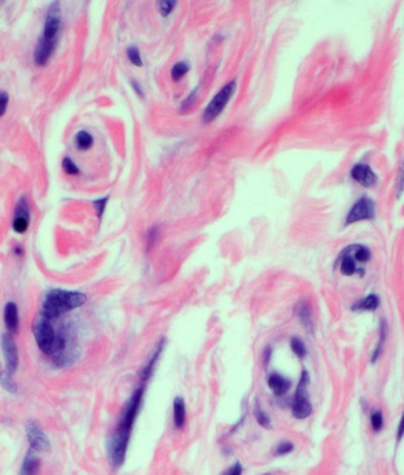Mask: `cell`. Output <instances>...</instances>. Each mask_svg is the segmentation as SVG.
<instances>
[{
	"mask_svg": "<svg viewBox=\"0 0 404 475\" xmlns=\"http://www.w3.org/2000/svg\"><path fill=\"white\" fill-rule=\"evenodd\" d=\"M243 474V466L239 462L234 463L233 466L228 468L223 475H241Z\"/></svg>",
	"mask_w": 404,
	"mask_h": 475,
	"instance_id": "d590c367",
	"label": "cell"
},
{
	"mask_svg": "<svg viewBox=\"0 0 404 475\" xmlns=\"http://www.w3.org/2000/svg\"><path fill=\"white\" fill-rule=\"evenodd\" d=\"M375 217V203L370 198L362 197L351 207L346 217V225L362 220H370Z\"/></svg>",
	"mask_w": 404,
	"mask_h": 475,
	"instance_id": "ba28073f",
	"label": "cell"
},
{
	"mask_svg": "<svg viewBox=\"0 0 404 475\" xmlns=\"http://www.w3.org/2000/svg\"><path fill=\"white\" fill-rule=\"evenodd\" d=\"M62 167L66 174H70V176H77V174H79V168L77 167V165L72 161L71 158L65 157L64 159L62 160Z\"/></svg>",
	"mask_w": 404,
	"mask_h": 475,
	"instance_id": "f546056e",
	"label": "cell"
},
{
	"mask_svg": "<svg viewBox=\"0 0 404 475\" xmlns=\"http://www.w3.org/2000/svg\"><path fill=\"white\" fill-rule=\"evenodd\" d=\"M39 468H41V461L35 451L30 449L23 461L19 475H38Z\"/></svg>",
	"mask_w": 404,
	"mask_h": 475,
	"instance_id": "d6986e66",
	"label": "cell"
},
{
	"mask_svg": "<svg viewBox=\"0 0 404 475\" xmlns=\"http://www.w3.org/2000/svg\"><path fill=\"white\" fill-rule=\"evenodd\" d=\"M267 385L276 396H284L290 390L292 383H291L289 378L284 377L281 374L272 372L267 377Z\"/></svg>",
	"mask_w": 404,
	"mask_h": 475,
	"instance_id": "5bb4252c",
	"label": "cell"
},
{
	"mask_svg": "<svg viewBox=\"0 0 404 475\" xmlns=\"http://www.w3.org/2000/svg\"><path fill=\"white\" fill-rule=\"evenodd\" d=\"M370 420H371V427L373 429V431L379 433V431L383 429V425H384V417H383L382 412H380L379 410L373 411Z\"/></svg>",
	"mask_w": 404,
	"mask_h": 475,
	"instance_id": "4dcf8cb0",
	"label": "cell"
},
{
	"mask_svg": "<svg viewBox=\"0 0 404 475\" xmlns=\"http://www.w3.org/2000/svg\"><path fill=\"white\" fill-rule=\"evenodd\" d=\"M339 269L343 275L351 276L357 272V260L353 256L352 246L346 247L339 255Z\"/></svg>",
	"mask_w": 404,
	"mask_h": 475,
	"instance_id": "9a60e30c",
	"label": "cell"
},
{
	"mask_svg": "<svg viewBox=\"0 0 404 475\" xmlns=\"http://www.w3.org/2000/svg\"><path fill=\"white\" fill-rule=\"evenodd\" d=\"M4 322L9 333L15 334L18 331L19 315L18 308L15 302H8L4 308Z\"/></svg>",
	"mask_w": 404,
	"mask_h": 475,
	"instance_id": "e0dca14e",
	"label": "cell"
},
{
	"mask_svg": "<svg viewBox=\"0 0 404 475\" xmlns=\"http://www.w3.org/2000/svg\"><path fill=\"white\" fill-rule=\"evenodd\" d=\"M271 354H272V351H271L270 347L265 349V352H264V361H265V363H268V361H270Z\"/></svg>",
	"mask_w": 404,
	"mask_h": 475,
	"instance_id": "f35d334b",
	"label": "cell"
},
{
	"mask_svg": "<svg viewBox=\"0 0 404 475\" xmlns=\"http://www.w3.org/2000/svg\"><path fill=\"white\" fill-rule=\"evenodd\" d=\"M85 302H87V295L81 292L52 289L43 300L42 311L39 314L52 321L65 313L81 307Z\"/></svg>",
	"mask_w": 404,
	"mask_h": 475,
	"instance_id": "7a4b0ae2",
	"label": "cell"
},
{
	"mask_svg": "<svg viewBox=\"0 0 404 475\" xmlns=\"http://www.w3.org/2000/svg\"><path fill=\"white\" fill-rule=\"evenodd\" d=\"M32 331L39 349L43 353L51 355L56 340V334H57L54 325L51 324V320L46 319L45 316L39 314L36 318L35 322H33Z\"/></svg>",
	"mask_w": 404,
	"mask_h": 475,
	"instance_id": "8992f818",
	"label": "cell"
},
{
	"mask_svg": "<svg viewBox=\"0 0 404 475\" xmlns=\"http://www.w3.org/2000/svg\"><path fill=\"white\" fill-rule=\"evenodd\" d=\"M164 347H165V339L161 338L156 344V346H155L154 351L151 352L150 357L145 361L143 366H142L140 370V379L143 383H147L149 379L153 377V375L155 372V368H156V364H157L158 359H160L161 357L162 352L164 351Z\"/></svg>",
	"mask_w": 404,
	"mask_h": 475,
	"instance_id": "7c38bea8",
	"label": "cell"
},
{
	"mask_svg": "<svg viewBox=\"0 0 404 475\" xmlns=\"http://www.w3.org/2000/svg\"><path fill=\"white\" fill-rule=\"evenodd\" d=\"M254 417H256L257 423L263 427L264 429H270L272 427V423H271V418L268 415L266 414V411L261 408V405L259 402H256V405H254Z\"/></svg>",
	"mask_w": 404,
	"mask_h": 475,
	"instance_id": "603a6c76",
	"label": "cell"
},
{
	"mask_svg": "<svg viewBox=\"0 0 404 475\" xmlns=\"http://www.w3.org/2000/svg\"><path fill=\"white\" fill-rule=\"evenodd\" d=\"M9 103V94L4 90H0V117L5 114Z\"/></svg>",
	"mask_w": 404,
	"mask_h": 475,
	"instance_id": "e575fe53",
	"label": "cell"
},
{
	"mask_svg": "<svg viewBox=\"0 0 404 475\" xmlns=\"http://www.w3.org/2000/svg\"><path fill=\"white\" fill-rule=\"evenodd\" d=\"M76 147L81 151H87L94 145V138L88 131H79L75 137Z\"/></svg>",
	"mask_w": 404,
	"mask_h": 475,
	"instance_id": "7402d4cb",
	"label": "cell"
},
{
	"mask_svg": "<svg viewBox=\"0 0 404 475\" xmlns=\"http://www.w3.org/2000/svg\"><path fill=\"white\" fill-rule=\"evenodd\" d=\"M131 85H132V88H134V90L136 91V94L138 95V96L143 97V88L141 87L140 83H138L137 81L132 80V81H131Z\"/></svg>",
	"mask_w": 404,
	"mask_h": 475,
	"instance_id": "74e56055",
	"label": "cell"
},
{
	"mask_svg": "<svg viewBox=\"0 0 404 475\" xmlns=\"http://www.w3.org/2000/svg\"><path fill=\"white\" fill-rule=\"evenodd\" d=\"M160 236H161V230H160V227H158V226H154V227H151L150 230H149L148 233H147V240H145V241H147V249L148 250H150L155 246V244L157 243V241H158V239H160Z\"/></svg>",
	"mask_w": 404,
	"mask_h": 475,
	"instance_id": "f1b7e54d",
	"label": "cell"
},
{
	"mask_svg": "<svg viewBox=\"0 0 404 475\" xmlns=\"http://www.w3.org/2000/svg\"><path fill=\"white\" fill-rule=\"evenodd\" d=\"M190 70V65L188 62L181 61L177 62L176 64H174V67L171 68V78H173L174 82H178L181 81L182 78L186 76L188 72Z\"/></svg>",
	"mask_w": 404,
	"mask_h": 475,
	"instance_id": "cb8c5ba5",
	"label": "cell"
},
{
	"mask_svg": "<svg viewBox=\"0 0 404 475\" xmlns=\"http://www.w3.org/2000/svg\"><path fill=\"white\" fill-rule=\"evenodd\" d=\"M310 375L306 370L301 371L299 382H298L296 392L292 401V415L297 420H305L312 414V404L309 397Z\"/></svg>",
	"mask_w": 404,
	"mask_h": 475,
	"instance_id": "277c9868",
	"label": "cell"
},
{
	"mask_svg": "<svg viewBox=\"0 0 404 475\" xmlns=\"http://www.w3.org/2000/svg\"><path fill=\"white\" fill-rule=\"evenodd\" d=\"M0 384L6 391L11 392V394H15L17 391V384L12 379L11 374L6 369L5 370H0Z\"/></svg>",
	"mask_w": 404,
	"mask_h": 475,
	"instance_id": "d4e9b609",
	"label": "cell"
},
{
	"mask_svg": "<svg viewBox=\"0 0 404 475\" xmlns=\"http://www.w3.org/2000/svg\"><path fill=\"white\" fill-rule=\"evenodd\" d=\"M403 436H404V411H403L402 418H400L398 430H397V438H398V441L402 440Z\"/></svg>",
	"mask_w": 404,
	"mask_h": 475,
	"instance_id": "8d00e7d4",
	"label": "cell"
},
{
	"mask_svg": "<svg viewBox=\"0 0 404 475\" xmlns=\"http://www.w3.org/2000/svg\"><path fill=\"white\" fill-rule=\"evenodd\" d=\"M296 315L299 319V321L301 322V325L304 326V328L306 331H309L310 333L313 332V315H312V309H311L310 303L303 300V301H299L296 305Z\"/></svg>",
	"mask_w": 404,
	"mask_h": 475,
	"instance_id": "2e32d148",
	"label": "cell"
},
{
	"mask_svg": "<svg viewBox=\"0 0 404 475\" xmlns=\"http://www.w3.org/2000/svg\"><path fill=\"white\" fill-rule=\"evenodd\" d=\"M26 436H28L30 449L35 453H46L51 448L48 436L44 434L37 422L30 421L26 424Z\"/></svg>",
	"mask_w": 404,
	"mask_h": 475,
	"instance_id": "9c48e42d",
	"label": "cell"
},
{
	"mask_svg": "<svg viewBox=\"0 0 404 475\" xmlns=\"http://www.w3.org/2000/svg\"><path fill=\"white\" fill-rule=\"evenodd\" d=\"M108 200H109V197H104V198H101V199H96L92 202V205H94V209L96 211V214H97L98 219H101L102 217H103Z\"/></svg>",
	"mask_w": 404,
	"mask_h": 475,
	"instance_id": "1f68e13d",
	"label": "cell"
},
{
	"mask_svg": "<svg viewBox=\"0 0 404 475\" xmlns=\"http://www.w3.org/2000/svg\"><path fill=\"white\" fill-rule=\"evenodd\" d=\"M62 23V10L61 4L57 2L50 4L48 12H46L44 29H43V35L41 38L43 41L57 43V35L61 29Z\"/></svg>",
	"mask_w": 404,
	"mask_h": 475,
	"instance_id": "52a82bcc",
	"label": "cell"
},
{
	"mask_svg": "<svg viewBox=\"0 0 404 475\" xmlns=\"http://www.w3.org/2000/svg\"><path fill=\"white\" fill-rule=\"evenodd\" d=\"M397 183H396V196L397 198L402 197L404 193V160L402 161L399 167L398 176H397Z\"/></svg>",
	"mask_w": 404,
	"mask_h": 475,
	"instance_id": "d6a6232c",
	"label": "cell"
},
{
	"mask_svg": "<svg viewBox=\"0 0 404 475\" xmlns=\"http://www.w3.org/2000/svg\"><path fill=\"white\" fill-rule=\"evenodd\" d=\"M235 90H237V82L230 81L215 94V96L210 101V103L207 104L204 113H202L204 124H210L223 113L228 102L233 97Z\"/></svg>",
	"mask_w": 404,
	"mask_h": 475,
	"instance_id": "5b68a950",
	"label": "cell"
},
{
	"mask_svg": "<svg viewBox=\"0 0 404 475\" xmlns=\"http://www.w3.org/2000/svg\"><path fill=\"white\" fill-rule=\"evenodd\" d=\"M386 334H388V326H386V322L382 321L380 322V327H379L378 342H377L376 348L373 349V352H372V357H371L372 363H376L377 361H378L380 354H382V352L384 349V345H385V341H386Z\"/></svg>",
	"mask_w": 404,
	"mask_h": 475,
	"instance_id": "44dd1931",
	"label": "cell"
},
{
	"mask_svg": "<svg viewBox=\"0 0 404 475\" xmlns=\"http://www.w3.org/2000/svg\"><path fill=\"white\" fill-rule=\"evenodd\" d=\"M379 306V298L376 294H370L367 295L366 298H364L363 300H360L359 302L355 303L352 309L355 311H367V312H373L378 308Z\"/></svg>",
	"mask_w": 404,
	"mask_h": 475,
	"instance_id": "ffe728a7",
	"label": "cell"
},
{
	"mask_svg": "<svg viewBox=\"0 0 404 475\" xmlns=\"http://www.w3.org/2000/svg\"><path fill=\"white\" fill-rule=\"evenodd\" d=\"M294 450V444L290 441H284L280 442L279 444H277L276 448H274V455L276 456H286L292 453Z\"/></svg>",
	"mask_w": 404,
	"mask_h": 475,
	"instance_id": "83f0119b",
	"label": "cell"
},
{
	"mask_svg": "<svg viewBox=\"0 0 404 475\" xmlns=\"http://www.w3.org/2000/svg\"><path fill=\"white\" fill-rule=\"evenodd\" d=\"M187 407L186 401L182 397H175L173 402V423L176 429H182L186 425Z\"/></svg>",
	"mask_w": 404,
	"mask_h": 475,
	"instance_id": "ac0fdd59",
	"label": "cell"
},
{
	"mask_svg": "<svg viewBox=\"0 0 404 475\" xmlns=\"http://www.w3.org/2000/svg\"><path fill=\"white\" fill-rule=\"evenodd\" d=\"M145 388L141 385L135 389L122 411L118 424L116 425L115 431L108 442V458L111 467L118 470L123 466L130 438L134 430V424L140 414L142 404H143Z\"/></svg>",
	"mask_w": 404,
	"mask_h": 475,
	"instance_id": "6da1fadb",
	"label": "cell"
},
{
	"mask_svg": "<svg viewBox=\"0 0 404 475\" xmlns=\"http://www.w3.org/2000/svg\"><path fill=\"white\" fill-rule=\"evenodd\" d=\"M290 347L291 351L293 352V354L297 355L298 358H304L307 354L305 344H304V341L301 340L300 338H298V336H293V338L291 339Z\"/></svg>",
	"mask_w": 404,
	"mask_h": 475,
	"instance_id": "484cf974",
	"label": "cell"
},
{
	"mask_svg": "<svg viewBox=\"0 0 404 475\" xmlns=\"http://www.w3.org/2000/svg\"><path fill=\"white\" fill-rule=\"evenodd\" d=\"M2 348H3V354H4V358H5L6 370L12 375L13 372L17 370L19 357H18V348H17L15 339H13L11 333L8 332L2 335Z\"/></svg>",
	"mask_w": 404,
	"mask_h": 475,
	"instance_id": "8fae6325",
	"label": "cell"
},
{
	"mask_svg": "<svg viewBox=\"0 0 404 475\" xmlns=\"http://www.w3.org/2000/svg\"><path fill=\"white\" fill-rule=\"evenodd\" d=\"M30 206L26 197H21L16 204L15 214H13L12 229L16 233H25L28 231L30 225Z\"/></svg>",
	"mask_w": 404,
	"mask_h": 475,
	"instance_id": "30bf717a",
	"label": "cell"
},
{
	"mask_svg": "<svg viewBox=\"0 0 404 475\" xmlns=\"http://www.w3.org/2000/svg\"><path fill=\"white\" fill-rule=\"evenodd\" d=\"M127 56H128L129 61H130V63L134 64L135 67H142V65H143V61H142V57H141V52L140 50H138L137 47H134V45L129 47L127 49Z\"/></svg>",
	"mask_w": 404,
	"mask_h": 475,
	"instance_id": "4316f807",
	"label": "cell"
},
{
	"mask_svg": "<svg viewBox=\"0 0 404 475\" xmlns=\"http://www.w3.org/2000/svg\"><path fill=\"white\" fill-rule=\"evenodd\" d=\"M351 177L364 187L375 186L377 181H378V178H377L376 173L373 172L372 168L370 167V165L364 163H358L352 167Z\"/></svg>",
	"mask_w": 404,
	"mask_h": 475,
	"instance_id": "4fadbf2b",
	"label": "cell"
},
{
	"mask_svg": "<svg viewBox=\"0 0 404 475\" xmlns=\"http://www.w3.org/2000/svg\"><path fill=\"white\" fill-rule=\"evenodd\" d=\"M175 6H176V3L171 2V0H167V2H160L158 10H160L162 16L167 17V16H169L170 13L173 12Z\"/></svg>",
	"mask_w": 404,
	"mask_h": 475,
	"instance_id": "836d02e7",
	"label": "cell"
},
{
	"mask_svg": "<svg viewBox=\"0 0 404 475\" xmlns=\"http://www.w3.org/2000/svg\"><path fill=\"white\" fill-rule=\"evenodd\" d=\"M78 353L77 342L75 341V336L72 335V333L68 332L66 329L58 331L56 334L52 353L50 355L55 364L61 368L71 365L77 359Z\"/></svg>",
	"mask_w": 404,
	"mask_h": 475,
	"instance_id": "3957f363",
	"label": "cell"
}]
</instances>
